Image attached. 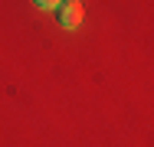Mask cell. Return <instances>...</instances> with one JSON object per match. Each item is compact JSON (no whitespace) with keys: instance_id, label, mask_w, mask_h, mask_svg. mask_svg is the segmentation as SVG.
<instances>
[{"instance_id":"cell-1","label":"cell","mask_w":154,"mask_h":147,"mask_svg":"<svg viewBox=\"0 0 154 147\" xmlns=\"http://www.w3.org/2000/svg\"><path fill=\"white\" fill-rule=\"evenodd\" d=\"M82 16H85V10H82L79 0H62L59 7H56V20H59V26H66V29L82 26Z\"/></svg>"},{"instance_id":"cell-2","label":"cell","mask_w":154,"mask_h":147,"mask_svg":"<svg viewBox=\"0 0 154 147\" xmlns=\"http://www.w3.org/2000/svg\"><path fill=\"white\" fill-rule=\"evenodd\" d=\"M33 3H36V7H43V10H56L62 0H33Z\"/></svg>"}]
</instances>
